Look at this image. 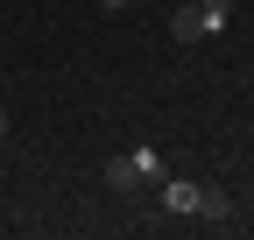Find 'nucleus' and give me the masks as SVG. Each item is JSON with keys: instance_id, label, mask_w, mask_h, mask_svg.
Segmentation results:
<instances>
[{"instance_id": "obj_2", "label": "nucleus", "mask_w": 254, "mask_h": 240, "mask_svg": "<svg viewBox=\"0 0 254 240\" xmlns=\"http://www.w3.org/2000/svg\"><path fill=\"white\" fill-rule=\"evenodd\" d=\"M163 212H177V219L198 212V184L190 177H163Z\"/></svg>"}, {"instance_id": "obj_4", "label": "nucleus", "mask_w": 254, "mask_h": 240, "mask_svg": "<svg viewBox=\"0 0 254 240\" xmlns=\"http://www.w3.org/2000/svg\"><path fill=\"white\" fill-rule=\"evenodd\" d=\"M198 212H205V219L219 226V219H233V198L219 191V184H198Z\"/></svg>"}, {"instance_id": "obj_8", "label": "nucleus", "mask_w": 254, "mask_h": 240, "mask_svg": "<svg viewBox=\"0 0 254 240\" xmlns=\"http://www.w3.org/2000/svg\"><path fill=\"white\" fill-rule=\"evenodd\" d=\"M184 7H205V0H184Z\"/></svg>"}, {"instance_id": "obj_3", "label": "nucleus", "mask_w": 254, "mask_h": 240, "mask_svg": "<svg viewBox=\"0 0 254 240\" xmlns=\"http://www.w3.org/2000/svg\"><path fill=\"white\" fill-rule=\"evenodd\" d=\"M170 36H177V43H205V14L177 0V14H170Z\"/></svg>"}, {"instance_id": "obj_1", "label": "nucleus", "mask_w": 254, "mask_h": 240, "mask_svg": "<svg viewBox=\"0 0 254 240\" xmlns=\"http://www.w3.org/2000/svg\"><path fill=\"white\" fill-rule=\"evenodd\" d=\"M141 184H163V156L141 141V148H120L106 163V191H141Z\"/></svg>"}, {"instance_id": "obj_6", "label": "nucleus", "mask_w": 254, "mask_h": 240, "mask_svg": "<svg viewBox=\"0 0 254 240\" xmlns=\"http://www.w3.org/2000/svg\"><path fill=\"white\" fill-rule=\"evenodd\" d=\"M7 127H14V113H7V106H0V134H7Z\"/></svg>"}, {"instance_id": "obj_7", "label": "nucleus", "mask_w": 254, "mask_h": 240, "mask_svg": "<svg viewBox=\"0 0 254 240\" xmlns=\"http://www.w3.org/2000/svg\"><path fill=\"white\" fill-rule=\"evenodd\" d=\"M99 7H106V14H120V7H127V0H99Z\"/></svg>"}, {"instance_id": "obj_5", "label": "nucleus", "mask_w": 254, "mask_h": 240, "mask_svg": "<svg viewBox=\"0 0 254 240\" xmlns=\"http://www.w3.org/2000/svg\"><path fill=\"white\" fill-rule=\"evenodd\" d=\"M198 14H205V36H219V28H226V21H233V0H205V7H198Z\"/></svg>"}]
</instances>
